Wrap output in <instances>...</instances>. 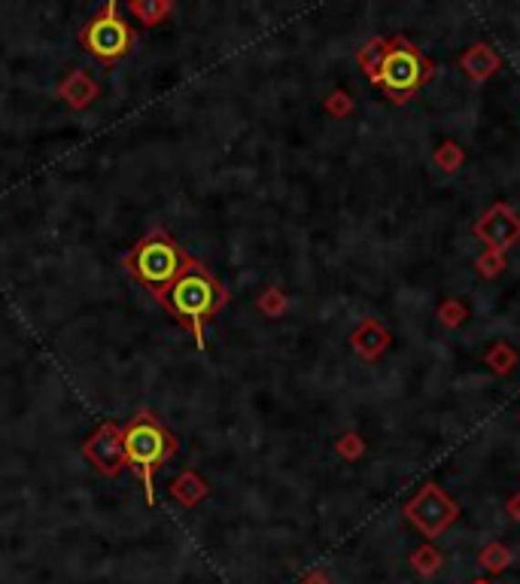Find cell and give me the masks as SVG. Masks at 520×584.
Wrapping results in <instances>:
<instances>
[{
    "label": "cell",
    "instance_id": "cell-1",
    "mask_svg": "<svg viewBox=\"0 0 520 584\" xmlns=\"http://www.w3.org/2000/svg\"><path fill=\"white\" fill-rule=\"evenodd\" d=\"M159 298L164 301V308L171 310V317L186 328H192L198 344H204L207 319L223 305V289H219V283L213 280V274L201 262H186L180 277L173 280Z\"/></svg>",
    "mask_w": 520,
    "mask_h": 584
},
{
    "label": "cell",
    "instance_id": "cell-3",
    "mask_svg": "<svg viewBox=\"0 0 520 584\" xmlns=\"http://www.w3.org/2000/svg\"><path fill=\"white\" fill-rule=\"evenodd\" d=\"M182 265H186V259H182L180 246L161 235L146 237L128 256V271L134 274L140 287L152 289V296H161L180 277Z\"/></svg>",
    "mask_w": 520,
    "mask_h": 584
},
{
    "label": "cell",
    "instance_id": "cell-6",
    "mask_svg": "<svg viewBox=\"0 0 520 584\" xmlns=\"http://www.w3.org/2000/svg\"><path fill=\"white\" fill-rule=\"evenodd\" d=\"M86 454L88 460L98 465L100 472L113 474L119 465H122V433H119L116 426H104L98 429L95 435H91V442L86 444Z\"/></svg>",
    "mask_w": 520,
    "mask_h": 584
},
{
    "label": "cell",
    "instance_id": "cell-4",
    "mask_svg": "<svg viewBox=\"0 0 520 584\" xmlns=\"http://www.w3.org/2000/svg\"><path fill=\"white\" fill-rule=\"evenodd\" d=\"M134 31L125 18H119L113 9H107L104 16H98L86 31H82V46L88 49L91 58L113 64L119 58H125L131 52Z\"/></svg>",
    "mask_w": 520,
    "mask_h": 584
},
{
    "label": "cell",
    "instance_id": "cell-2",
    "mask_svg": "<svg viewBox=\"0 0 520 584\" xmlns=\"http://www.w3.org/2000/svg\"><path fill=\"white\" fill-rule=\"evenodd\" d=\"M177 451V442L164 426H159L150 414H140L134 423H128V429L122 433V456L131 469L140 474L146 499L155 502V472L161 469L164 460Z\"/></svg>",
    "mask_w": 520,
    "mask_h": 584
},
{
    "label": "cell",
    "instance_id": "cell-5",
    "mask_svg": "<svg viewBox=\"0 0 520 584\" xmlns=\"http://www.w3.org/2000/svg\"><path fill=\"white\" fill-rule=\"evenodd\" d=\"M420 58L411 49H392L383 55L380 61V82L387 86L390 91H411L420 82Z\"/></svg>",
    "mask_w": 520,
    "mask_h": 584
}]
</instances>
